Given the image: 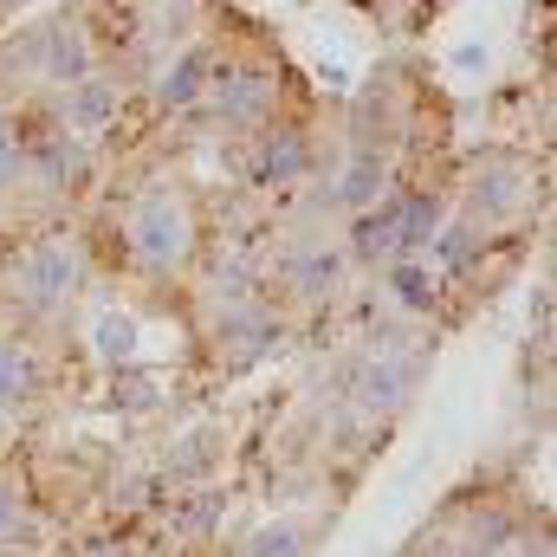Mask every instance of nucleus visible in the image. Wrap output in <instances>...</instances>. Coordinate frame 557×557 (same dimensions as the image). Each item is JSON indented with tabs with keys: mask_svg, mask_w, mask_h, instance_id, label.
Here are the masks:
<instances>
[{
	"mask_svg": "<svg viewBox=\"0 0 557 557\" xmlns=\"http://www.w3.org/2000/svg\"><path fill=\"white\" fill-rule=\"evenodd\" d=\"M124 260L137 267V273H188V260H195V247H201V214H195V201H188V188L182 182H156V188H143L137 201L124 208Z\"/></svg>",
	"mask_w": 557,
	"mask_h": 557,
	"instance_id": "1",
	"label": "nucleus"
},
{
	"mask_svg": "<svg viewBox=\"0 0 557 557\" xmlns=\"http://www.w3.org/2000/svg\"><path fill=\"white\" fill-rule=\"evenodd\" d=\"M85 267H78V247L65 234H39L26 253H13V292L26 311H72L78 285H85Z\"/></svg>",
	"mask_w": 557,
	"mask_h": 557,
	"instance_id": "2",
	"label": "nucleus"
},
{
	"mask_svg": "<svg viewBox=\"0 0 557 557\" xmlns=\"http://www.w3.org/2000/svg\"><path fill=\"white\" fill-rule=\"evenodd\" d=\"M344 267H350V253H344L337 240L298 234V240H285L273 253V292L285 305H324V298H337Z\"/></svg>",
	"mask_w": 557,
	"mask_h": 557,
	"instance_id": "3",
	"label": "nucleus"
},
{
	"mask_svg": "<svg viewBox=\"0 0 557 557\" xmlns=\"http://www.w3.org/2000/svg\"><path fill=\"white\" fill-rule=\"evenodd\" d=\"M532 156H512V149H486L480 162H473V175H467V214L460 221H473V227H499V221H512L525 201H532Z\"/></svg>",
	"mask_w": 557,
	"mask_h": 557,
	"instance_id": "4",
	"label": "nucleus"
},
{
	"mask_svg": "<svg viewBox=\"0 0 557 557\" xmlns=\"http://www.w3.org/2000/svg\"><path fill=\"white\" fill-rule=\"evenodd\" d=\"M98 65H104V59H98V46H91V33H85V13H78V7H59L52 20L33 26V72H39L52 91L91 78Z\"/></svg>",
	"mask_w": 557,
	"mask_h": 557,
	"instance_id": "5",
	"label": "nucleus"
},
{
	"mask_svg": "<svg viewBox=\"0 0 557 557\" xmlns=\"http://www.w3.org/2000/svg\"><path fill=\"white\" fill-rule=\"evenodd\" d=\"M247 175L260 188H292V182L318 175V137H311V124H298V117L260 124L247 137Z\"/></svg>",
	"mask_w": 557,
	"mask_h": 557,
	"instance_id": "6",
	"label": "nucleus"
},
{
	"mask_svg": "<svg viewBox=\"0 0 557 557\" xmlns=\"http://www.w3.org/2000/svg\"><path fill=\"white\" fill-rule=\"evenodd\" d=\"M46 396V363L33 350V337L0 331V416H26Z\"/></svg>",
	"mask_w": 557,
	"mask_h": 557,
	"instance_id": "7",
	"label": "nucleus"
},
{
	"mask_svg": "<svg viewBox=\"0 0 557 557\" xmlns=\"http://www.w3.org/2000/svg\"><path fill=\"white\" fill-rule=\"evenodd\" d=\"M389 292L409 305V311H434V273L428 267H416V260H389Z\"/></svg>",
	"mask_w": 557,
	"mask_h": 557,
	"instance_id": "8",
	"label": "nucleus"
},
{
	"mask_svg": "<svg viewBox=\"0 0 557 557\" xmlns=\"http://www.w3.org/2000/svg\"><path fill=\"white\" fill-rule=\"evenodd\" d=\"M247 557H305V539H298L292 525H267V532L247 545Z\"/></svg>",
	"mask_w": 557,
	"mask_h": 557,
	"instance_id": "9",
	"label": "nucleus"
},
{
	"mask_svg": "<svg viewBox=\"0 0 557 557\" xmlns=\"http://www.w3.org/2000/svg\"><path fill=\"white\" fill-rule=\"evenodd\" d=\"M85 557H131L117 539H98V545H85Z\"/></svg>",
	"mask_w": 557,
	"mask_h": 557,
	"instance_id": "10",
	"label": "nucleus"
}]
</instances>
